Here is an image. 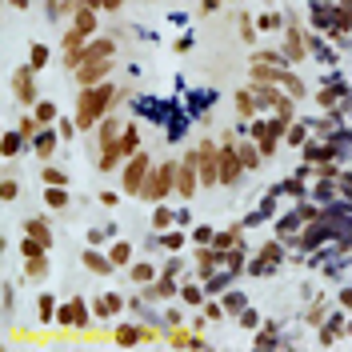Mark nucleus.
Listing matches in <instances>:
<instances>
[{"label":"nucleus","mask_w":352,"mask_h":352,"mask_svg":"<svg viewBox=\"0 0 352 352\" xmlns=\"http://www.w3.org/2000/svg\"><path fill=\"white\" fill-rule=\"evenodd\" d=\"M204 180H216V164H212V148L204 144Z\"/></svg>","instance_id":"obj_3"},{"label":"nucleus","mask_w":352,"mask_h":352,"mask_svg":"<svg viewBox=\"0 0 352 352\" xmlns=\"http://www.w3.org/2000/svg\"><path fill=\"white\" fill-rule=\"evenodd\" d=\"M180 176H184V180H180V188H184V192H192L196 184H192V168H188V164H184V172H180Z\"/></svg>","instance_id":"obj_4"},{"label":"nucleus","mask_w":352,"mask_h":352,"mask_svg":"<svg viewBox=\"0 0 352 352\" xmlns=\"http://www.w3.org/2000/svg\"><path fill=\"white\" fill-rule=\"evenodd\" d=\"M140 176H144V160H136V164L128 168V180H124V184H128V192H136V188H140Z\"/></svg>","instance_id":"obj_2"},{"label":"nucleus","mask_w":352,"mask_h":352,"mask_svg":"<svg viewBox=\"0 0 352 352\" xmlns=\"http://www.w3.org/2000/svg\"><path fill=\"white\" fill-rule=\"evenodd\" d=\"M116 340H120V344H136V332H128V328H120V332H116Z\"/></svg>","instance_id":"obj_5"},{"label":"nucleus","mask_w":352,"mask_h":352,"mask_svg":"<svg viewBox=\"0 0 352 352\" xmlns=\"http://www.w3.org/2000/svg\"><path fill=\"white\" fill-rule=\"evenodd\" d=\"M108 92H112V88H96L92 96H84V100H80V124H92L96 116H100V108H104Z\"/></svg>","instance_id":"obj_1"}]
</instances>
